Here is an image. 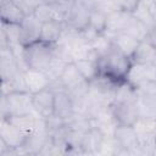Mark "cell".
Wrapping results in <instances>:
<instances>
[{
	"mask_svg": "<svg viewBox=\"0 0 156 156\" xmlns=\"http://www.w3.org/2000/svg\"><path fill=\"white\" fill-rule=\"evenodd\" d=\"M108 107L118 124L134 126L140 117L136 105V88L130 85L127 80L119 83Z\"/></svg>",
	"mask_w": 156,
	"mask_h": 156,
	"instance_id": "1",
	"label": "cell"
},
{
	"mask_svg": "<svg viewBox=\"0 0 156 156\" xmlns=\"http://www.w3.org/2000/svg\"><path fill=\"white\" fill-rule=\"evenodd\" d=\"M132 63V58L119 51L111 41V45L98 56L99 76L118 83L124 82Z\"/></svg>",
	"mask_w": 156,
	"mask_h": 156,
	"instance_id": "2",
	"label": "cell"
},
{
	"mask_svg": "<svg viewBox=\"0 0 156 156\" xmlns=\"http://www.w3.org/2000/svg\"><path fill=\"white\" fill-rule=\"evenodd\" d=\"M23 56L29 68L45 72L56 56V44L39 39L24 46Z\"/></svg>",
	"mask_w": 156,
	"mask_h": 156,
	"instance_id": "3",
	"label": "cell"
},
{
	"mask_svg": "<svg viewBox=\"0 0 156 156\" xmlns=\"http://www.w3.org/2000/svg\"><path fill=\"white\" fill-rule=\"evenodd\" d=\"M29 112H34L32 105V94L29 91H12L9 94H2V118H9L12 116H18Z\"/></svg>",
	"mask_w": 156,
	"mask_h": 156,
	"instance_id": "4",
	"label": "cell"
},
{
	"mask_svg": "<svg viewBox=\"0 0 156 156\" xmlns=\"http://www.w3.org/2000/svg\"><path fill=\"white\" fill-rule=\"evenodd\" d=\"M133 127L136 133L138 149L140 154L154 155L156 147V119L139 117Z\"/></svg>",
	"mask_w": 156,
	"mask_h": 156,
	"instance_id": "5",
	"label": "cell"
},
{
	"mask_svg": "<svg viewBox=\"0 0 156 156\" xmlns=\"http://www.w3.org/2000/svg\"><path fill=\"white\" fill-rule=\"evenodd\" d=\"M27 134L18 128L15 123H12L7 118H1V128H0V141L4 143L9 147L7 155L20 154V150L23 147Z\"/></svg>",
	"mask_w": 156,
	"mask_h": 156,
	"instance_id": "6",
	"label": "cell"
},
{
	"mask_svg": "<svg viewBox=\"0 0 156 156\" xmlns=\"http://www.w3.org/2000/svg\"><path fill=\"white\" fill-rule=\"evenodd\" d=\"M90 11L91 7L85 0H74L65 21L66 28L76 32H82L88 28Z\"/></svg>",
	"mask_w": 156,
	"mask_h": 156,
	"instance_id": "7",
	"label": "cell"
},
{
	"mask_svg": "<svg viewBox=\"0 0 156 156\" xmlns=\"http://www.w3.org/2000/svg\"><path fill=\"white\" fill-rule=\"evenodd\" d=\"M126 80L134 88L156 80V67L152 63H132Z\"/></svg>",
	"mask_w": 156,
	"mask_h": 156,
	"instance_id": "8",
	"label": "cell"
},
{
	"mask_svg": "<svg viewBox=\"0 0 156 156\" xmlns=\"http://www.w3.org/2000/svg\"><path fill=\"white\" fill-rule=\"evenodd\" d=\"M113 138L121 150V154H140L138 149V138L133 126L118 124L115 129Z\"/></svg>",
	"mask_w": 156,
	"mask_h": 156,
	"instance_id": "9",
	"label": "cell"
},
{
	"mask_svg": "<svg viewBox=\"0 0 156 156\" xmlns=\"http://www.w3.org/2000/svg\"><path fill=\"white\" fill-rule=\"evenodd\" d=\"M54 102H55V91L50 87L32 94L33 110L38 116H40L44 119L54 115Z\"/></svg>",
	"mask_w": 156,
	"mask_h": 156,
	"instance_id": "10",
	"label": "cell"
},
{
	"mask_svg": "<svg viewBox=\"0 0 156 156\" xmlns=\"http://www.w3.org/2000/svg\"><path fill=\"white\" fill-rule=\"evenodd\" d=\"M54 116L61 118L68 123L76 116V106L71 94L67 90L55 91V102H54Z\"/></svg>",
	"mask_w": 156,
	"mask_h": 156,
	"instance_id": "11",
	"label": "cell"
},
{
	"mask_svg": "<svg viewBox=\"0 0 156 156\" xmlns=\"http://www.w3.org/2000/svg\"><path fill=\"white\" fill-rule=\"evenodd\" d=\"M41 22L33 15L29 13L20 23V40L23 46H27L40 39Z\"/></svg>",
	"mask_w": 156,
	"mask_h": 156,
	"instance_id": "12",
	"label": "cell"
},
{
	"mask_svg": "<svg viewBox=\"0 0 156 156\" xmlns=\"http://www.w3.org/2000/svg\"><path fill=\"white\" fill-rule=\"evenodd\" d=\"M24 80H26L27 89L30 94H34L43 89L49 88L51 83V80L49 79L45 72L34 69V68H28L24 72Z\"/></svg>",
	"mask_w": 156,
	"mask_h": 156,
	"instance_id": "13",
	"label": "cell"
},
{
	"mask_svg": "<svg viewBox=\"0 0 156 156\" xmlns=\"http://www.w3.org/2000/svg\"><path fill=\"white\" fill-rule=\"evenodd\" d=\"M130 15H132L130 12H127L123 10H115V11L108 12L105 34L111 39L113 35L122 33Z\"/></svg>",
	"mask_w": 156,
	"mask_h": 156,
	"instance_id": "14",
	"label": "cell"
},
{
	"mask_svg": "<svg viewBox=\"0 0 156 156\" xmlns=\"http://www.w3.org/2000/svg\"><path fill=\"white\" fill-rule=\"evenodd\" d=\"M65 29H66V23L61 20L54 18L48 22H44L41 24L40 40L56 44L60 40V38L62 37Z\"/></svg>",
	"mask_w": 156,
	"mask_h": 156,
	"instance_id": "15",
	"label": "cell"
},
{
	"mask_svg": "<svg viewBox=\"0 0 156 156\" xmlns=\"http://www.w3.org/2000/svg\"><path fill=\"white\" fill-rule=\"evenodd\" d=\"M27 13L23 9L12 0H1V22L4 23H21Z\"/></svg>",
	"mask_w": 156,
	"mask_h": 156,
	"instance_id": "16",
	"label": "cell"
},
{
	"mask_svg": "<svg viewBox=\"0 0 156 156\" xmlns=\"http://www.w3.org/2000/svg\"><path fill=\"white\" fill-rule=\"evenodd\" d=\"M111 41H112V44H113L119 51H122L124 55H127V56H129V57L133 56L134 51L136 50V48H138V45H139V43H140L138 39L133 38L132 35H129V34H127V33H124V32L113 35V37L111 38Z\"/></svg>",
	"mask_w": 156,
	"mask_h": 156,
	"instance_id": "17",
	"label": "cell"
},
{
	"mask_svg": "<svg viewBox=\"0 0 156 156\" xmlns=\"http://www.w3.org/2000/svg\"><path fill=\"white\" fill-rule=\"evenodd\" d=\"M149 30H150V28L146 24H144L140 20H138L133 13L129 16V18L126 23V27L123 29L124 33L132 35L133 38L138 39L139 41H143L146 39Z\"/></svg>",
	"mask_w": 156,
	"mask_h": 156,
	"instance_id": "18",
	"label": "cell"
},
{
	"mask_svg": "<svg viewBox=\"0 0 156 156\" xmlns=\"http://www.w3.org/2000/svg\"><path fill=\"white\" fill-rule=\"evenodd\" d=\"M108 12L102 7H94L90 11L89 17V28L96 32L98 34H104L107 26Z\"/></svg>",
	"mask_w": 156,
	"mask_h": 156,
	"instance_id": "19",
	"label": "cell"
},
{
	"mask_svg": "<svg viewBox=\"0 0 156 156\" xmlns=\"http://www.w3.org/2000/svg\"><path fill=\"white\" fill-rule=\"evenodd\" d=\"M155 56H156V49L146 40H143L139 43L136 50L134 51L130 58L132 62L134 63H152Z\"/></svg>",
	"mask_w": 156,
	"mask_h": 156,
	"instance_id": "20",
	"label": "cell"
},
{
	"mask_svg": "<svg viewBox=\"0 0 156 156\" xmlns=\"http://www.w3.org/2000/svg\"><path fill=\"white\" fill-rule=\"evenodd\" d=\"M76 66L78 67L79 72L83 74V77L88 80L91 82L93 79L99 77V68H98V58H91V57H85V58H78L73 61Z\"/></svg>",
	"mask_w": 156,
	"mask_h": 156,
	"instance_id": "21",
	"label": "cell"
},
{
	"mask_svg": "<svg viewBox=\"0 0 156 156\" xmlns=\"http://www.w3.org/2000/svg\"><path fill=\"white\" fill-rule=\"evenodd\" d=\"M41 23L44 22H48L50 20H54L56 18V15H55V11L52 9V6L48 5V4H40L38 7H35V10L32 12ZM57 20V18H56Z\"/></svg>",
	"mask_w": 156,
	"mask_h": 156,
	"instance_id": "22",
	"label": "cell"
},
{
	"mask_svg": "<svg viewBox=\"0 0 156 156\" xmlns=\"http://www.w3.org/2000/svg\"><path fill=\"white\" fill-rule=\"evenodd\" d=\"M40 4H43V0H20V6L27 15L32 13Z\"/></svg>",
	"mask_w": 156,
	"mask_h": 156,
	"instance_id": "23",
	"label": "cell"
},
{
	"mask_svg": "<svg viewBox=\"0 0 156 156\" xmlns=\"http://www.w3.org/2000/svg\"><path fill=\"white\" fill-rule=\"evenodd\" d=\"M140 0H118V9L133 13L134 10L138 7Z\"/></svg>",
	"mask_w": 156,
	"mask_h": 156,
	"instance_id": "24",
	"label": "cell"
},
{
	"mask_svg": "<svg viewBox=\"0 0 156 156\" xmlns=\"http://www.w3.org/2000/svg\"><path fill=\"white\" fill-rule=\"evenodd\" d=\"M145 40H146L147 43H150V44L156 49V26L149 30V34H147V37H146Z\"/></svg>",
	"mask_w": 156,
	"mask_h": 156,
	"instance_id": "25",
	"label": "cell"
},
{
	"mask_svg": "<svg viewBox=\"0 0 156 156\" xmlns=\"http://www.w3.org/2000/svg\"><path fill=\"white\" fill-rule=\"evenodd\" d=\"M61 0H43V2L44 4H48V5H50V6H55L56 4H58Z\"/></svg>",
	"mask_w": 156,
	"mask_h": 156,
	"instance_id": "26",
	"label": "cell"
},
{
	"mask_svg": "<svg viewBox=\"0 0 156 156\" xmlns=\"http://www.w3.org/2000/svg\"><path fill=\"white\" fill-rule=\"evenodd\" d=\"M152 65L156 67V56H155V58H154V62H152Z\"/></svg>",
	"mask_w": 156,
	"mask_h": 156,
	"instance_id": "27",
	"label": "cell"
}]
</instances>
